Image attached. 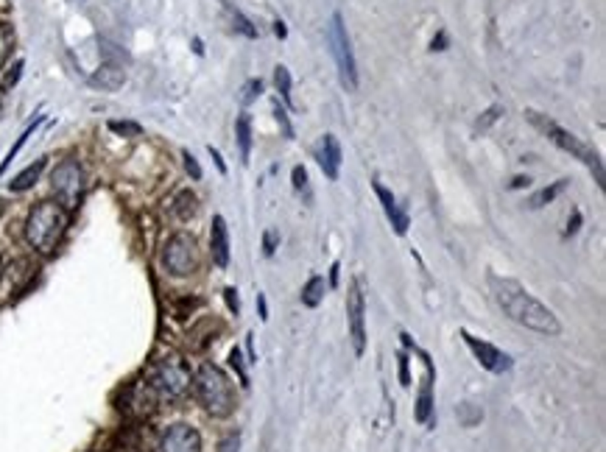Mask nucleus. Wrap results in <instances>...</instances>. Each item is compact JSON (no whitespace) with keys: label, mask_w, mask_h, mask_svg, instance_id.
Here are the masks:
<instances>
[{"label":"nucleus","mask_w":606,"mask_h":452,"mask_svg":"<svg viewBox=\"0 0 606 452\" xmlns=\"http://www.w3.org/2000/svg\"><path fill=\"white\" fill-rule=\"evenodd\" d=\"M489 288L495 293V301L498 308L517 324L533 330V332H542V335H559L562 332V324L559 319L542 305L540 299H533L520 282L514 279H500V276H489Z\"/></svg>","instance_id":"nucleus-1"},{"label":"nucleus","mask_w":606,"mask_h":452,"mask_svg":"<svg viewBox=\"0 0 606 452\" xmlns=\"http://www.w3.org/2000/svg\"><path fill=\"white\" fill-rule=\"evenodd\" d=\"M64 229H67V209H61L56 201H39L26 215L23 235L34 252L50 254L59 246Z\"/></svg>","instance_id":"nucleus-2"},{"label":"nucleus","mask_w":606,"mask_h":452,"mask_svg":"<svg viewBox=\"0 0 606 452\" xmlns=\"http://www.w3.org/2000/svg\"><path fill=\"white\" fill-rule=\"evenodd\" d=\"M193 391L198 405L213 419H227L235 411V391L229 377L216 363H201L193 374Z\"/></svg>","instance_id":"nucleus-3"},{"label":"nucleus","mask_w":606,"mask_h":452,"mask_svg":"<svg viewBox=\"0 0 606 452\" xmlns=\"http://www.w3.org/2000/svg\"><path fill=\"white\" fill-rule=\"evenodd\" d=\"M525 117L531 120V126L533 129H540L553 145H559L562 151H567V154H573L576 160H581L584 165H589L592 171H595V179H598V187H603V162H600V157H598V151L592 148V145H587L584 140H578L573 131H567V129H562L553 117H548V115H542V112H536V109H525Z\"/></svg>","instance_id":"nucleus-4"},{"label":"nucleus","mask_w":606,"mask_h":452,"mask_svg":"<svg viewBox=\"0 0 606 452\" xmlns=\"http://www.w3.org/2000/svg\"><path fill=\"white\" fill-rule=\"evenodd\" d=\"M190 386H193V374H190V368L182 357L171 355V357H162V360L154 363L151 377H149V388L160 399H168V402L179 399L190 391Z\"/></svg>","instance_id":"nucleus-5"},{"label":"nucleus","mask_w":606,"mask_h":452,"mask_svg":"<svg viewBox=\"0 0 606 452\" xmlns=\"http://www.w3.org/2000/svg\"><path fill=\"white\" fill-rule=\"evenodd\" d=\"M84 168L79 160H61L53 171H50V190H53V201L61 207V209H76L82 204V196H84Z\"/></svg>","instance_id":"nucleus-6"},{"label":"nucleus","mask_w":606,"mask_h":452,"mask_svg":"<svg viewBox=\"0 0 606 452\" xmlns=\"http://www.w3.org/2000/svg\"><path fill=\"white\" fill-rule=\"evenodd\" d=\"M327 39H330V50L335 56V64H339V75H341V84L355 93L358 90V67H355V56H352V42H350V34H347V26H344V17L335 12L330 17V28H327Z\"/></svg>","instance_id":"nucleus-7"},{"label":"nucleus","mask_w":606,"mask_h":452,"mask_svg":"<svg viewBox=\"0 0 606 452\" xmlns=\"http://www.w3.org/2000/svg\"><path fill=\"white\" fill-rule=\"evenodd\" d=\"M198 260V243L190 232H173L162 246V268L176 279L196 274Z\"/></svg>","instance_id":"nucleus-8"},{"label":"nucleus","mask_w":606,"mask_h":452,"mask_svg":"<svg viewBox=\"0 0 606 452\" xmlns=\"http://www.w3.org/2000/svg\"><path fill=\"white\" fill-rule=\"evenodd\" d=\"M347 316H350V335H352L355 355H363V346H366V330H363L366 299H363V290H361V282H358V279L350 282V293H347Z\"/></svg>","instance_id":"nucleus-9"},{"label":"nucleus","mask_w":606,"mask_h":452,"mask_svg":"<svg viewBox=\"0 0 606 452\" xmlns=\"http://www.w3.org/2000/svg\"><path fill=\"white\" fill-rule=\"evenodd\" d=\"M461 338H464V343L469 346V352L478 357V363H481L486 371H492V374H506V371H511L514 360H511L506 352H500L498 346H492V343H486V341H481V338H475V335H469L466 330H461Z\"/></svg>","instance_id":"nucleus-10"},{"label":"nucleus","mask_w":606,"mask_h":452,"mask_svg":"<svg viewBox=\"0 0 606 452\" xmlns=\"http://www.w3.org/2000/svg\"><path fill=\"white\" fill-rule=\"evenodd\" d=\"M160 452H201V435L196 427L176 422L162 433Z\"/></svg>","instance_id":"nucleus-11"},{"label":"nucleus","mask_w":606,"mask_h":452,"mask_svg":"<svg viewBox=\"0 0 606 452\" xmlns=\"http://www.w3.org/2000/svg\"><path fill=\"white\" fill-rule=\"evenodd\" d=\"M316 160L324 171L327 179H339V171H341V145L335 140V134H324L321 140V148L316 151Z\"/></svg>","instance_id":"nucleus-12"},{"label":"nucleus","mask_w":606,"mask_h":452,"mask_svg":"<svg viewBox=\"0 0 606 452\" xmlns=\"http://www.w3.org/2000/svg\"><path fill=\"white\" fill-rule=\"evenodd\" d=\"M425 360V377H422V386H419V397H417V422L419 424H428L430 422V413H433V363L428 355H422Z\"/></svg>","instance_id":"nucleus-13"},{"label":"nucleus","mask_w":606,"mask_h":452,"mask_svg":"<svg viewBox=\"0 0 606 452\" xmlns=\"http://www.w3.org/2000/svg\"><path fill=\"white\" fill-rule=\"evenodd\" d=\"M210 252H213V263L218 268L229 265V229L227 220L221 215L213 218V229H210Z\"/></svg>","instance_id":"nucleus-14"},{"label":"nucleus","mask_w":606,"mask_h":452,"mask_svg":"<svg viewBox=\"0 0 606 452\" xmlns=\"http://www.w3.org/2000/svg\"><path fill=\"white\" fill-rule=\"evenodd\" d=\"M372 187H375V193H377V198H380V204H383V209H386V215H388V220H391V226H394V232H397V235H406V232H408V215L399 209L397 198H394L380 182H375Z\"/></svg>","instance_id":"nucleus-15"},{"label":"nucleus","mask_w":606,"mask_h":452,"mask_svg":"<svg viewBox=\"0 0 606 452\" xmlns=\"http://www.w3.org/2000/svg\"><path fill=\"white\" fill-rule=\"evenodd\" d=\"M45 165H48V160H45V157H42V160H37V162H31L26 171H20V173H17L12 182H9V190H12V193H23V190L34 187V185L39 182V176H42Z\"/></svg>","instance_id":"nucleus-16"},{"label":"nucleus","mask_w":606,"mask_h":452,"mask_svg":"<svg viewBox=\"0 0 606 452\" xmlns=\"http://www.w3.org/2000/svg\"><path fill=\"white\" fill-rule=\"evenodd\" d=\"M90 82H93L95 87H101V90H117V87L126 82V73H123L117 64H104Z\"/></svg>","instance_id":"nucleus-17"},{"label":"nucleus","mask_w":606,"mask_h":452,"mask_svg":"<svg viewBox=\"0 0 606 452\" xmlns=\"http://www.w3.org/2000/svg\"><path fill=\"white\" fill-rule=\"evenodd\" d=\"M218 3L224 6V12L229 15V20H232V26H235V31H240L243 37H249V39H254L257 37V28L252 26V20L238 9V3L235 0H218Z\"/></svg>","instance_id":"nucleus-18"},{"label":"nucleus","mask_w":606,"mask_h":452,"mask_svg":"<svg viewBox=\"0 0 606 452\" xmlns=\"http://www.w3.org/2000/svg\"><path fill=\"white\" fill-rule=\"evenodd\" d=\"M196 212H198V198H196V193H193V190L176 193V198H173V215H176L179 220H190V218H196Z\"/></svg>","instance_id":"nucleus-19"},{"label":"nucleus","mask_w":606,"mask_h":452,"mask_svg":"<svg viewBox=\"0 0 606 452\" xmlns=\"http://www.w3.org/2000/svg\"><path fill=\"white\" fill-rule=\"evenodd\" d=\"M235 134H238L240 160L249 162V157H252V117H249V115H240V117L235 120Z\"/></svg>","instance_id":"nucleus-20"},{"label":"nucleus","mask_w":606,"mask_h":452,"mask_svg":"<svg viewBox=\"0 0 606 452\" xmlns=\"http://www.w3.org/2000/svg\"><path fill=\"white\" fill-rule=\"evenodd\" d=\"M324 299V279L321 276H310L307 285L302 288V305L305 308H319Z\"/></svg>","instance_id":"nucleus-21"},{"label":"nucleus","mask_w":606,"mask_h":452,"mask_svg":"<svg viewBox=\"0 0 606 452\" xmlns=\"http://www.w3.org/2000/svg\"><path fill=\"white\" fill-rule=\"evenodd\" d=\"M567 187V179H559V182H553L551 187H542L540 193H533L531 198H528V207L531 209H540V207H545V204H551L562 190Z\"/></svg>","instance_id":"nucleus-22"},{"label":"nucleus","mask_w":606,"mask_h":452,"mask_svg":"<svg viewBox=\"0 0 606 452\" xmlns=\"http://www.w3.org/2000/svg\"><path fill=\"white\" fill-rule=\"evenodd\" d=\"M42 120H45V117H42V115H39V117H34V123H28V126H26V131H23V134H20V137H17V142H15V145H12V148H9V154H6V160H3V162H0V176H3V171H6V168H9V165H12V160H15V157H17V154H20V148H23V145H26V140H28V137H31V134H34V131H37V126H39V123H42Z\"/></svg>","instance_id":"nucleus-23"},{"label":"nucleus","mask_w":606,"mask_h":452,"mask_svg":"<svg viewBox=\"0 0 606 452\" xmlns=\"http://www.w3.org/2000/svg\"><path fill=\"white\" fill-rule=\"evenodd\" d=\"M274 84H277V93L283 95V101L291 106V104H294V101H291V73H288L285 64H277V67H274Z\"/></svg>","instance_id":"nucleus-24"},{"label":"nucleus","mask_w":606,"mask_h":452,"mask_svg":"<svg viewBox=\"0 0 606 452\" xmlns=\"http://www.w3.org/2000/svg\"><path fill=\"white\" fill-rule=\"evenodd\" d=\"M109 131H115L120 137H140L143 134L140 123H131V120H109Z\"/></svg>","instance_id":"nucleus-25"},{"label":"nucleus","mask_w":606,"mask_h":452,"mask_svg":"<svg viewBox=\"0 0 606 452\" xmlns=\"http://www.w3.org/2000/svg\"><path fill=\"white\" fill-rule=\"evenodd\" d=\"M12 42H15L12 28L6 23H0V70H3V64H6V59L12 53Z\"/></svg>","instance_id":"nucleus-26"},{"label":"nucleus","mask_w":606,"mask_h":452,"mask_svg":"<svg viewBox=\"0 0 606 452\" xmlns=\"http://www.w3.org/2000/svg\"><path fill=\"white\" fill-rule=\"evenodd\" d=\"M260 93H263V82H260V79H249V82L243 84V90H240V104L249 106L254 98H260Z\"/></svg>","instance_id":"nucleus-27"},{"label":"nucleus","mask_w":606,"mask_h":452,"mask_svg":"<svg viewBox=\"0 0 606 452\" xmlns=\"http://www.w3.org/2000/svg\"><path fill=\"white\" fill-rule=\"evenodd\" d=\"M500 115H503V106H500V104H492V106H489V109H486V112L478 117L475 129H478V131H486V129H489L495 120H500Z\"/></svg>","instance_id":"nucleus-28"},{"label":"nucleus","mask_w":606,"mask_h":452,"mask_svg":"<svg viewBox=\"0 0 606 452\" xmlns=\"http://www.w3.org/2000/svg\"><path fill=\"white\" fill-rule=\"evenodd\" d=\"M229 363H232V368H235L238 377H240V386L246 388V386H249V377H246V371H243V363H240V352H238V349L229 352Z\"/></svg>","instance_id":"nucleus-29"},{"label":"nucleus","mask_w":606,"mask_h":452,"mask_svg":"<svg viewBox=\"0 0 606 452\" xmlns=\"http://www.w3.org/2000/svg\"><path fill=\"white\" fill-rule=\"evenodd\" d=\"M397 360H399V383L408 388V386H411V374H408V355H406V352H399V355H397Z\"/></svg>","instance_id":"nucleus-30"},{"label":"nucleus","mask_w":606,"mask_h":452,"mask_svg":"<svg viewBox=\"0 0 606 452\" xmlns=\"http://www.w3.org/2000/svg\"><path fill=\"white\" fill-rule=\"evenodd\" d=\"M274 115H277V123L283 126V131H285V137H294V129H291V120H288V112L274 101Z\"/></svg>","instance_id":"nucleus-31"},{"label":"nucleus","mask_w":606,"mask_h":452,"mask_svg":"<svg viewBox=\"0 0 606 452\" xmlns=\"http://www.w3.org/2000/svg\"><path fill=\"white\" fill-rule=\"evenodd\" d=\"M291 179H294V187H296V190H305V187H307V171H305L302 165H296V168L291 171Z\"/></svg>","instance_id":"nucleus-32"},{"label":"nucleus","mask_w":606,"mask_h":452,"mask_svg":"<svg viewBox=\"0 0 606 452\" xmlns=\"http://www.w3.org/2000/svg\"><path fill=\"white\" fill-rule=\"evenodd\" d=\"M238 446H240V435H238V433H229V435L221 441L218 452H238Z\"/></svg>","instance_id":"nucleus-33"},{"label":"nucleus","mask_w":606,"mask_h":452,"mask_svg":"<svg viewBox=\"0 0 606 452\" xmlns=\"http://www.w3.org/2000/svg\"><path fill=\"white\" fill-rule=\"evenodd\" d=\"M184 168L193 179H201V168H198V162H196V157L190 154V151H184Z\"/></svg>","instance_id":"nucleus-34"},{"label":"nucleus","mask_w":606,"mask_h":452,"mask_svg":"<svg viewBox=\"0 0 606 452\" xmlns=\"http://www.w3.org/2000/svg\"><path fill=\"white\" fill-rule=\"evenodd\" d=\"M224 299H227L229 310L238 316V310H240V305H238V290H235V288H227V290H224Z\"/></svg>","instance_id":"nucleus-35"},{"label":"nucleus","mask_w":606,"mask_h":452,"mask_svg":"<svg viewBox=\"0 0 606 452\" xmlns=\"http://www.w3.org/2000/svg\"><path fill=\"white\" fill-rule=\"evenodd\" d=\"M458 416H461V422H464V424L469 427L473 422H478V419H481L484 413H481V411H475V413H466V405H461V408H458Z\"/></svg>","instance_id":"nucleus-36"},{"label":"nucleus","mask_w":606,"mask_h":452,"mask_svg":"<svg viewBox=\"0 0 606 452\" xmlns=\"http://www.w3.org/2000/svg\"><path fill=\"white\" fill-rule=\"evenodd\" d=\"M447 45H450L447 31H439V34L433 37V42H430V50H447Z\"/></svg>","instance_id":"nucleus-37"},{"label":"nucleus","mask_w":606,"mask_h":452,"mask_svg":"<svg viewBox=\"0 0 606 452\" xmlns=\"http://www.w3.org/2000/svg\"><path fill=\"white\" fill-rule=\"evenodd\" d=\"M578 226H581V212L576 209V212H573V218L567 220V232H565V235H576V232H578Z\"/></svg>","instance_id":"nucleus-38"},{"label":"nucleus","mask_w":606,"mask_h":452,"mask_svg":"<svg viewBox=\"0 0 606 452\" xmlns=\"http://www.w3.org/2000/svg\"><path fill=\"white\" fill-rule=\"evenodd\" d=\"M20 73H23V62H15V67H12V73H9V79H6V84H9V87H15V84H17Z\"/></svg>","instance_id":"nucleus-39"},{"label":"nucleus","mask_w":606,"mask_h":452,"mask_svg":"<svg viewBox=\"0 0 606 452\" xmlns=\"http://www.w3.org/2000/svg\"><path fill=\"white\" fill-rule=\"evenodd\" d=\"M274 243H277L274 232H265V238H263V246H265V254H268V257L274 254Z\"/></svg>","instance_id":"nucleus-40"},{"label":"nucleus","mask_w":606,"mask_h":452,"mask_svg":"<svg viewBox=\"0 0 606 452\" xmlns=\"http://www.w3.org/2000/svg\"><path fill=\"white\" fill-rule=\"evenodd\" d=\"M528 185H531V179H528V176H514L509 187H511V190H522V187H528Z\"/></svg>","instance_id":"nucleus-41"},{"label":"nucleus","mask_w":606,"mask_h":452,"mask_svg":"<svg viewBox=\"0 0 606 452\" xmlns=\"http://www.w3.org/2000/svg\"><path fill=\"white\" fill-rule=\"evenodd\" d=\"M210 157L216 160V168H218L221 173H227V165H224V160H221V154H218V148H213V145H210Z\"/></svg>","instance_id":"nucleus-42"},{"label":"nucleus","mask_w":606,"mask_h":452,"mask_svg":"<svg viewBox=\"0 0 606 452\" xmlns=\"http://www.w3.org/2000/svg\"><path fill=\"white\" fill-rule=\"evenodd\" d=\"M339 271H341V265H339V263H332V268H330V285H332V288L339 285Z\"/></svg>","instance_id":"nucleus-43"},{"label":"nucleus","mask_w":606,"mask_h":452,"mask_svg":"<svg viewBox=\"0 0 606 452\" xmlns=\"http://www.w3.org/2000/svg\"><path fill=\"white\" fill-rule=\"evenodd\" d=\"M274 34H277L280 39H285V37H288V28H285V23H283V20H277V23H274Z\"/></svg>","instance_id":"nucleus-44"},{"label":"nucleus","mask_w":606,"mask_h":452,"mask_svg":"<svg viewBox=\"0 0 606 452\" xmlns=\"http://www.w3.org/2000/svg\"><path fill=\"white\" fill-rule=\"evenodd\" d=\"M260 319H263V321L268 319V310H265V299H263V296H260Z\"/></svg>","instance_id":"nucleus-45"},{"label":"nucleus","mask_w":606,"mask_h":452,"mask_svg":"<svg viewBox=\"0 0 606 452\" xmlns=\"http://www.w3.org/2000/svg\"><path fill=\"white\" fill-rule=\"evenodd\" d=\"M193 50H196V53H205V48H201V42H198V39H193Z\"/></svg>","instance_id":"nucleus-46"}]
</instances>
